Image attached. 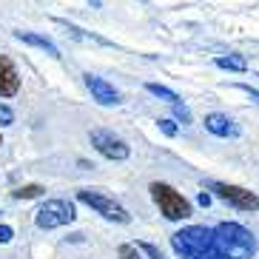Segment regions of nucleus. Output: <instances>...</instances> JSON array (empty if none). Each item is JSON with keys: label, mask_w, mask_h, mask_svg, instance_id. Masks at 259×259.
I'll return each instance as SVG.
<instances>
[{"label": "nucleus", "mask_w": 259, "mask_h": 259, "mask_svg": "<svg viewBox=\"0 0 259 259\" xmlns=\"http://www.w3.org/2000/svg\"><path fill=\"white\" fill-rule=\"evenodd\" d=\"M92 145L103 154V157H108V160H128V154H131L128 145L122 143L120 137H114L111 131H106V128H94L92 131Z\"/></svg>", "instance_id": "7"}, {"label": "nucleus", "mask_w": 259, "mask_h": 259, "mask_svg": "<svg viewBox=\"0 0 259 259\" xmlns=\"http://www.w3.org/2000/svg\"><path fill=\"white\" fill-rule=\"evenodd\" d=\"M217 66L228 69V71H245L248 69V60H245L242 54H222V57H217Z\"/></svg>", "instance_id": "13"}, {"label": "nucleus", "mask_w": 259, "mask_h": 259, "mask_svg": "<svg viewBox=\"0 0 259 259\" xmlns=\"http://www.w3.org/2000/svg\"><path fill=\"white\" fill-rule=\"evenodd\" d=\"M137 248H140V251H143L148 259H165V253H162L160 248H157V245H151V242H140Z\"/></svg>", "instance_id": "16"}, {"label": "nucleus", "mask_w": 259, "mask_h": 259, "mask_svg": "<svg viewBox=\"0 0 259 259\" xmlns=\"http://www.w3.org/2000/svg\"><path fill=\"white\" fill-rule=\"evenodd\" d=\"M74 205L71 202H66V199H46L43 205H40L37 217H34V222H37V228L43 231H54V228H63V225H69V222H74Z\"/></svg>", "instance_id": "5"}, {"label": "nucleus", "mask_w": 259, "mask_h": 259, "mask_svg": "<svg viewBox=\"0 0 259 259\" xmlns=\"http://www.w3.org/2000/svg\"><path fill=\"white\" fill-rule=\"evenodd\" d=\"M17 40H23V43H29V46H37L43 49V52H49L52 57H60V49L54 46L49 37H43V34H31V31H15Z\"/></svg>", "instance_id": "11"}, {"label": "nucleus", "mask_w": 259, "mask_h": 259, "mask_svg": "<svg viewBox=\"0 0 259 259\" xmlns=\"http://www.w3.org/2000/svg\"><path fill=\"white\" fill-rule=\"evenodd\" d=\"M199 205H211V194H208V191L199 194Z\"/></svg>", "instance_id": "23"}, {"label": "nucleus", "mask_w": 259, "mask_h": 259, "mask_svg": "<svg viewBox=\"0 0 259 259\" xmlns=\"http://www.w3.org/2000/svg\"><path fill=\"white\" fill-rule=\"evenodd\" d=\"M171 108H174V117H177V120L183 122V125H188V122H191V111H188V108H185L183 103H177V106H171Z\"/></svg>", "instance_id": "19"}, {"label": "nucleus", "mask_w": 259, "mask_h": 259, "mask_svg": "<svg viewBox=\"0 0 259 259\" xmlns=\"http://www.w3.org/2000/svg\"><path fill=\"white\" fill-rule=\"evenodd\" d=\"M12 122H15V111L0 103V125H12Z\"/></svg>", "instance_id": "21"}, {"label": "nucleus", "mask_w": 259, "mask_h": 259, "mask_svg": "<svg viewBox=\"0 0 259 259\" xmlns=\"http://www.w3.org/2000/svg\"><path fill=\"white\" fill-rule=\"evenodd\" d=\"M12 236H15V231L9 228V225H0V245L12 242Z\"/></svg>", "instance_id": "22"}, {"label": "nucleus", "mask_w": 259, "mask_h": 259, "mask_svg": "<svg viewBox=\"0 0 259 259\" xmlns=\"http://www.w3.org/2000/svg\"><path fill=\"white\" fill-rule=\"evenodd\" d=\"M77 199H80V202H85L89 208H94L100 217H106V220H111V222H120V225H128V222H131V213L125 211L120 202H114L111 197L100 194V191L83 188V191H77Z\"/></svg>", "instance_id": "4"}, {"label": "nucleus", "mask_w": 259, "mask_h": 259, "mask_svg": "<svg viewBox=\"0 0 259 259\" xmlns=\"http://www.w3.org/2000/svg\"><path fill=\"white\" fill-rule=\"evenodd\" d=\"M145 89H148V92H151L154 97L165 100L168 106H177V103H180V97H177V92H171V89H165V85H160V83H148Z\"/></svg>", "instance_id": "14"}, {"label": "nucleus", "mask_w": 259, "mask_h": 259, "mask_svg": "<svg viewBox=\"0 0 259 259\" xmlns=\"http://www.w3.org/2000/svg\"><path fill=\"white\" fill-rule=\"evenodd\" d=\"M208 188L213 191V197H220L222 202L234 205L236 211H259V197L253 191L242 188V185H231V183H211Z\"/></svg>", "instance_id": "6"}, {"label": "nucleus", "mask_w": 259, "mask_h": 259, "mask_svg": "<svg viewBox=\"0 0 259 259\" xmlns=\"http://www.w3.org/2000/svg\"><path fill=\"white\" fill-rule=\"evenodd\" d=\"M194 259H231L228 253H222L220 248H217V245H213V248H208V251H202V253H197V256Z\"/></svg>", "instance_id": "18"}, {"label": "nucleus", "mask_w": 259, "mask_h": 259, "mask_svg": "<svg viewBox=\"0 0 259 259\" xmlns=\"http://www.w3.org/2000/svg\"><path fill=\"white\" fill-rule=\"evenodd\" d=\"M43 194V185H20L17 191H12L15 199H37Z\"/></svg>", "instance_id": "15"}, {"label": "nucleus", "mask_w": 259, "mask_h": 259, "mask_svg": "<svg viewBox=\"0 0 259 259\" xmlns=\"http://www.w3.org/2000/svg\"><path fill=\"white\" fill-rule=\"evenodd\" d=\"M117 253H120V259H143V256H140V248H137V245H131V242L120 245V251H117Z\"/></svg>", "instance_id": "17"}, {"label": "nucleus", "mask_w": 259, "mask_h": 259, "mask_svg": "<svg viewBox=\"0 0 259 259\" xmlns=\"http://www.w3.org/2000/svg\"><path fill=\"white\" fill-rule=\"evenodd\" d=\"M20 92V74L12 63L0 54V97H15Z\"/></svg>", "instance_id": "9"}, {"label": "nucleus", "mask_w": 259, "mask_h": 259, "mask_svg": "<svg viewBox=\"0 0 259 259\" xmlns=\"http://www.w3.org/2000/svg\"><path fill=\"white\" fill-rule=\"evenodd\" d=\"M171 245H174V251L180 259H194L197 253L213 248L217 239H213V231H208L205 225H188V228L177 231L171 236Z\"/></svg>", "instance_id": "2"}, {"label": "nucleus", "mask_w": 259, "mask_h": 259, "mask_svg": "<svg viewBox=\"0 0 259 259\" xmlns=\"http://www.w3.org/2000/svg\"><path fill=\"white\" fill-rule=\"evenodd\" d=\"M83 83H85V89L92 92V97L97 100L100 106H117V103H120V92H117L108 80H103V77L83 74Z\"/></svg>", "instance_id": "8"}, {"label": "nucleus", "mask_w": 259, "mask_h": 259, "mask_svg": "<svg viewBox=\"0 0 259 259\" xmlns=\"http://www.w3.org/2000/svg\"><path fill=\"white\" fill-rule=\"evenodd\" d=\"M157 125H160V131L165 134V137H177V122L174 120H160Z\"/></svg>", "instance_id": "20"}, {"label": "nucleus", "mask_w": 259, "mask_h": 259, "mask_svg": "<svg viewBox=\"0 0 259 259\" xmlns=\"http://www.w3.org/2000/svg\"><path fill=\"white\" fill-rule=\"evenodd\" d=\"M205 128L211 134H217V137H239V125L228 114H220V111L205 114Z\"/></svg>", "instance_id": "10"}, {"label": "nucleus", "mask_w": 259, "mask_h": 259, "mask_svg": "<svg viewBox=\"0 0 259 259\" xmlns=\"http://www.w3.org/2000/svg\"><path fill=\"white\" fill-rule=\"evenodd\" d=\"M213 239H217V248L231 259H251L259 251L256 236L239 222H220L213 228Z\"/></svg>", "instance_id": "1"}, {"label": "nucleus", "mask_w": 259, "mask_h": 259, "mask_svg": "<svg viewBox=\"0 0 259 259\" xmlns=\"http://www.w3.org/2000/svg\"><path fill=\"white\" fill-rule=\"evenodd\" d=\"M57 26H63V29H66V34H69V37H74V40H80V43H97V46H108V40L97 37V34H85L83 29H77V26L66 23V20H57Z\"/></svg>", "instance_id": "12"}, {"label": "nucleus", "mask_w": 259, "mask_h": 259, "mask_svg": "<svg viewBox=\"0 0 259 259\" xmlns=\"http://www.w3.org/2000/svg\"><path fill=\"white\" fill-rule=\"evenodd\" d=\"M151 197H154V202H157V208H160V213L165 217V220H171V222H183V220H188L191 213V202L180 194L177 188H171L168 183H151Z\"/></svg>", "instance_id": "3"}]
</instances>
